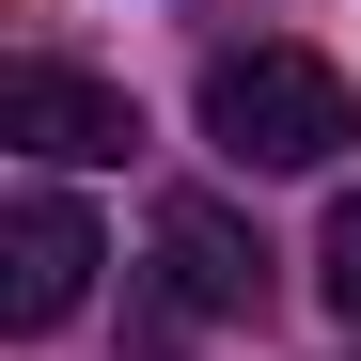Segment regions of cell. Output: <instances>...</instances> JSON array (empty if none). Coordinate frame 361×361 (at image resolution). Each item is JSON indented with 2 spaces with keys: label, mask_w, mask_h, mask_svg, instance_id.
<instances>
[{
  "label": "cell",
  "mask_w": 361,
  "mask_h": 361,
  "mask_svg": "<svg viewBox=\"0 0 361 361\" xmlns=\"http://www.w3.org/2000/svg\"><path fill=\"white\" fill-rule=\"evenodd\" d=\"M314 283H330V314L361 330V189H345V204H330V235H314Z\"/></svg>",
  "instance_id": "5b68a950"
},
{
  "label": "cell",
  "mask_w": 361,
  "mask_h": 361,
  "mask_svg": "<svg viewBox=\"0 0 361 361\" xmlns=\"http://www.w3.org/2000/svg\"><path fill=\"white\" fill-rule=\"evenodd\" d=\"M204 142L235 173H330L361 142V94H345V63H314V47H220L204 63Z\"/></svg>",
  "instance_id": "6da1fadb"
},
{
  "label": "cell",
  "mask_w": 361,
  "mask_h": 361,
  "mask_svg": "<svg viewBox=\"0 0 361 361\" xmlns=\"http://www.w3.org/2000/svg\"><path fill=\"white\" fill-rule=\"evenodd\" d=\"M157 267H173L189 314H267V235L235 220L220 189H173V204H157Z\"/></svg>",
  "instance_id": "3957f363"
},
{
  "label": "cell",
  "mask_w": 361,
  "mask_h": 361,
  "mask_svg": "<svg viewBox=\"0 0 361 361\" xmlns=\"http://www.w3.org/2000/svg\"><path fill=\"white\" fill-rule=\"evenodd\" d=\"M94 220L63 204V189H16V204H0V314H16V330H63L79 314V298H94Z\"/></svg>",
  "instance_id": "7a4b0ae2"
},
{
  "label": "cell",
  "mask_w": 361,
  "mask_h": 361,
  "mask_svg": "<svg viewBox=\"0 0 361 361\" xmlns=\"http://www.w3.org/2000/svg\"><path fill=\"white\" fill-rule=\"evenodd\" d=\"M0 142H32V157L94 173V157H126V142H142V110L110 94V79H79V63H16V79H0Z\"/></svg>",
  "instance_id": "277c9868"
}]
</instances>
